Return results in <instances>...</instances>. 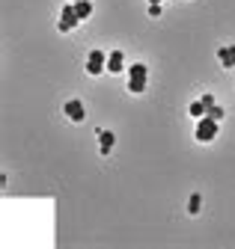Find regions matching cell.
Returning a JSON list of instances; mask_svg holds the SVG:
<instances>
[{
	"mask_svg": "<svg viewBox=\"0 0 235 249\" xmlns=\"http://www.w3.org/2000/svg\"><path fill=\"white\" fill-rule=\"evenodd\" d=\"M217 122L220 119H215L212 113H205L202 119H196V140L199 142H212L217 137Z\"/></svg>",
	"mask_w": 235,
	"mask_h": 249,
	"instance_id": "1",
	"label": "cell"
},
{
	"mask_svg": "<svg viewBox=\"0 0 235 249\" xmlns=\"http://www.w3.org/2000/svg\"><path fill=\"white\" fill-rule=\"evenodd\" d=\"M146 77H149V69L143 66V62H134V66L128 69V92H143L146 89Z\"/></svg>",
	"mask_w": 235,
	"mask_h": 249,
	"instance_id": "2",
	"label": "cell"
},
{
	"mask_svg": "<svg viewBox=\"0 0 235 249\" xmlns=\"http://www.w3.org/2000/svg\"><path fill=\"white\" fill-rule=\"evenodd\" d=\"M107 69V53L104 51H90V56H86V74H101Z\"/></svg>",
	"mask_w": 235,
	"mask_h": 249,
	"instance_id": "3",
	"label": "cell"
},
{
	"mask_svg": "<svg viewBox=\"0 0 235 249\" xmlns=\"http://www.w3.org/2000/svg\"><path fill=\"white\" fill-rule=\"evenodd\" d=\"M80 18H78V9H75V3H69V6H63V15H60V33H69V30H75V24H78Z\"/></svg>",
	"mask_w": 235,
	"mask_h": 249,
	"instance_id": "4",
	"label": "cell"
},
{
	"mask_svg": "<svg viewBox=\"0 0 235 249\" xmlns=\"http://www.w3.org/2000/svg\"><path fill=\"white\" fill-rule=\"evenodd\" d=\"M63 110H66V116H69L72 122H83V119H86V110H83V104H80V101H75V98H72V101H69Z\"/></svg>",
	"mask_w": 235,
	"mask_h": 249,
	"instance_id": "5",
	"label": "cell"
},
{
	"mask_svg": "<svg viewBox=\"0 0 235 249\" xmlns=\"http://www.w3.org/2000/svg\"><path fill=\"white\" fill-rule=\"evenodd\" d=\"M125 69V56H122V51H113L110 56H107V71L110 74H119Z\"/></svg>",
	"mask_w": 235,
	"mask_h": 249,
	"instance_id": "6",
	"label": "cell"
},
{
	"mask_svg": "<svg viewBox=\"0 0 235 249\" xmlns=\"http://www.w3.org/2000/svg\"><path fill=\"white\" fill-rule=\"evenodd\" d=\"M116 142V137L110 134V131H101L98 134V148H101V154H110V145Z\"/></svg>",
	"mask_w": 235,
	"mask_h": 249,
	"instance_id": "7",
	"label": "cell"
},
{
	"mask_svg": "<svg viewBox=\"0 0 235 249\" xmlns=\"http://www.w3.org/2000/svg\"><path fill=\"white\" fill-rule=\"evenodd\" d=\"M217 56H220V62H223L226 69H235V48H220Z\"/></svg>",
	"mask_w": 235,
	"mask_h": 249,
	"instance_id": "8",
	"label": "cell"
},
{
	"mask_svg": "<svg viewBox=\"0 0 235 249\" xmlns=\"http://www.w3.org/2000/svg\"><path fill=\"white\" fill-rule=\"evenodd\" d=\"M75 9H78V18H80V21H86V18L93 15V3H90V0H78Z\"/></svg>",
	"mask_w": 235,
	"mask_h": 249,
	"instance_id": "9",
	"label": "cell"
},
{
	"mask_svg": "<svg viewBox=\"0 0 235 249\" xmlns=\"http://www.w3.org/2000/svg\"><path fill=\"white\" fill-rule=\"evenodd\" d=\"M188 110H191V116H196V119H202V116H205V113H209V107H205V104H202V101H194V104H191V107H188Z\"/></svg>",
	"mask_w": 235,
	"mask_h": 249,
	"instance_id": "10",
	"label": "cell"
},
{
	"mask_svg": "<svg viewBox=\"0 0 235 249\" xmlns=\"http://www.w3.org/2000/svg\"><path fill=\"white\" fill-rule=\"evenodd\" d=\"M188 208H191V213H196V211H199V196H196V193L191 196V202H188Z\"/></svg>",
	"mask_w": 235,
	"mask_h": 249,
	"instance_id": "11",
	"label": "cell"
},
{
	"mask_svg": "<svg viewBox=\"0 0 235 249\" xmlns=\"http://www.w3.org/2000/svg\"><path fill=\"white\" fill-rule=\"evenodd\" d=\"M209 113H212L215 119H223V107H217V104H212V107H209Z\"/></svg>",
	"mask_w": 235,
	"mask_h": 249,
	"instance_id": "12",
	"label": "cell"
},
{
	"mask_svg": "<svg viewBox=\"0 0 235 249\" xmlns=\"http://www.w3.org/2000/svg\"><path fill=\"white\" fill-rule=\"evenodd\" d=\"M149 15H152V18H158V15H161V6H158V3H152V6H149Z\"/></svg>",
	"mask_w": 235,
	"mask_h": 249,
	"instance_id": "13",
	"label": "cell"
},
{
	"mask_svg": "<svg viewBox=\"0 0 235 249\" xmlns=\"http://www.w3.org/2000/svg\"><path fill=\"white\" fill-rule=\"evenodd\" d=\"M152 3H158V6H161V0H149V6H152Z\"/></svg>",
	"mask_w": 235,
	"mask_h": 249,
	"instance_id": "14",
	"label": "cell"
},
{
	"mask_svg": "<svg viewBox=\"0 0 235 249\" xmlns=\"http://www.w3.org/2000/svg\"><path fill=\"white\" fill-rule=\"evenodd\" d=\"M72 3H78V0H72Z\"/></svg>",
	"mask_w": 235,
	"mask_h": 249,
	"instance_id": "15",
	"label": "cell"
}]
</instances>
